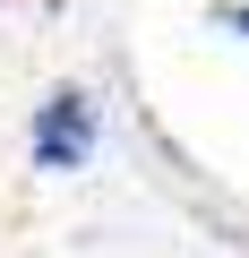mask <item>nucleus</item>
<instances>
[{
    "mask_svg": "<svg viewBox=\"0 0 249 258\" xmlns=\"http://www.w3.org/2000/svg\"><path fill=\"white\" fill-rule=\"evenodd\" d=\"M86 155H95V103H86L77 86L43 95V103H35V164H43V172H77Z\"/></svg>",
    "mask_w": 249,
    "mask_h": 258,
    "instance_id": "obj_1",
    "label": "nucleus"
},
{
    "mask_svg": "<svg viewBox=\"0 0 249 258\" xmlns=\"http://www.w3.org/2000/svg\"><path fill=\"white\" fill-rule=\"evenodd\" d=\"M223 26H240V35H249V9H223Z\"/></svg>",
    "mask_w": 249,
    "mask_h": 258,
    "instance_id": "obj_2",
    "label": "nucleus"
}]
</instances>
